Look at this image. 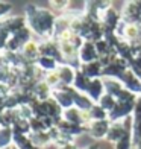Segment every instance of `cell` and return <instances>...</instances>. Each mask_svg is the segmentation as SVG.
I'll list each match as a JSON object with an SVG mask.
<instances>
[{"label": "cell", "instance_id": "obj_1", "mask_svg": "<svg viewBox=\"0 0 141 149\" xmlns=\"http://www.w3.org/2000/svg\"><path fill=\"white\" fill-rule=\"evenodd\" d=\"M75 88L73 87H58V88H53L52 90V96L53 100L64 110H68V108L75 107Z\"/></svg>", "mask_w": 141, "mask_h": 149}, {"label": "cell", "instance_id": "obj_2", "mask_svg": "<svg viewBox=\"0 0 141 149\" xmlns=\"http://www.w3.org/2000/svg\"><path fill=\"white\" fill-rule=\"evenodd\" d=\"M127 132H131V119H127L124 122H115V123H111L109 132L106 135V141L111 145H117L120 140H122Z\"/></svg>", "mask_w": 141, "mask_h": 149}, {"label": "cell", "instance_id": "obj_3", "mask_svg": "<svg viewBox=\"0 0 141 149\" xmlns=\"http://www.w3.org/2000/svg\"><path fill=\"white\" fill-rule=\"evenodd\" d=\"M133 107H135V104L117 102L114 110L111 113H108V120L111 123H115V122H124L127 119H131L132 113H133Z\"/></svg>", "mask_w": 141, "mask_h": 149}, {"label": "cell", "instance_id": "obj_4", "mask_svg": "<svg viewBox=\"0 0 141 149\" xmlns=\"http://www.w3.org/2000/svg\"><path fill=\"white\" fill-rule=\"evenodd\" d=\"M122 20L129 24H141V8L138 2H126L123 3Z\"/></svg>", "mask_w": 141, "mask_h": 149}, {"label": "cell", "instance_id": "obj_5", "mask_svg": "<svg viewBox=\"0 0 141 149\" xmlns=\"http://www.w3.org/2000/svg\"><path fill=\"white\" fill-rule=\"evenodd\" d=\"M131 134H132L133 148H135L141 141V97L140 96L135 102L133 113H132V117H131Z\"/></svg>", "mask_w": 141, "mask_h": 149}, {"label": "cell", "instance_id": "obj_6", "mask_svg": "<svg viewBox=\"0 0 141 149\" xmlns=\"http://www.w3.org/2000/svg\"><path fill=\"white\" fill-rule=\"evenodd\" d=\"M118 81L123 84V87L137 96H141V78L137 76L131 69H127L122 73V76L118 78Z\"/></svg>", "mask_w": 141, "mask_h": 149}, {"label": "cell", "instance_id": "obj_7", "mask_svg": "<svg viewBox=\"0 0 141 149\" xmlns=\"http://www.w3.org/2000/svg\"><path fill=\"white\" fill-rule=\"evenodd\" d=\"M99 22L102 23L103 28H108V29L115 31V28L118 26V23L122 22V12L114 8V5H111L108 9H105L102 14H100Z\"/></svg>", "mask_w": 141, "mask_h": 149}, {"label": "cell", "instance_id": "obj_8", "mask_svg": "<svg viewBox=\"0 0 141 149\" xmlns=\"http://www.w3.org/2000/svg\"><path fill=\"white\" fill-rule=\"evenodd\" d=\"M109 128H111L109 120H94L90 125H86V132L94 140H105L109 132Z\"/></svg>", "mask_w": 141, "mask_h": 149}, {"label": "cell", "instance_id": "obj_9", "mask_svg": "<svg viewBox=\"0 0 141 149\" xmlns=\"http://www.w3.org/2000/svg\"><path fill=\"white\" fill-rule=\"evenodd\" d=\"M94 61H99V53L96 49V44L91 41H84V44L79 49V63L82 64H90Z\"/></svg>", "mask_w": 141, "mask_h": 149}, {"label": "cell", "instance_id": "obj_10", "mask_svg": "<svg viewBox=\"0 0 141 149\" xmlns=\"http://www.w3.org/2000/svg\"><path fill=\"white\" fill-rule=\"evenodd\" d=\"M86 96H88L93 102H99L102 96L105 94V84H103V78H97V79H91V82L86 88Z\"/></svg>", "mask_w": 141, "mask_h": 149}, {"label": "cell", "instance_id": "obj_11", "mask_svg": "<svg viewBox=\"0 0 141 149\" xmlns=\"http://www.w3.org/2000/svg\"><path fill=\"white\" fill-rule=\"evenodd\" d=\"M58 76L59 81H61V85L64 87H73L75 84V78H76V69H73L68 64H59L58 67Z\"/></svg>", "mask_w": 141, "mask_h": 149}, {"label": "cell", "instance_id": "obj_12", "mask_svg": "<svg viewBox=\"0 0 141 149\" xmlns=\"http://www.w3.org/2000/svg\"><path fill=\"white\" fill-rule=\"evenodd\" d=\"M62 120L68 122V123H73V125L86 126L85 125V113L77 110L76 107H71V108H68V110H64L62 111Z\"/></svg>", "mask_w": 141, "mask_h": 149}, {"label": "cell", "instance_id": "obj_13", "mask_svg": "<svg viewBox=\"0 0 141 149\" xmlns=\"http://www.w3.org/2000/svg\"><path fill=\"white\" fill-rule=\"evenodd\" d=\"M79 70L85 73L90 79L103 78V65L100 64V61H94V63H90V64H82Z\"/></svg>", "mask_w": 141, "mask_h": 149}, {"label": "cell", "instance_id": "obj_14", "mask_svg": "<svg viewBox=\"0 0 141 149\" xmlns=\"http://www.w3.org/2000/svg\"><path fill=\"white\" fill-rule=\"evenodd\" d=\"M103 84H105V93L112 96V97H115V99L118 97V94L124 88L123 84L118 79H114V78H103Z\"/></svg>", "mask_w": 141, "mask_h": 149}, {"label": "cell", "instance_id": "obj_15", "mask_svg": "<svg viewBox=\"0 0 141 149\" xmlns=\"http://www.w3.org/2000/svg\"><path fill=\"white\" fill-rule=\"evenodd\" d=\"M94 105H96V102H93V100L86 96V93L75 91V107L77 110L84 111V113H88Z\"/></svg>", "mask_w": 141, "mask_h": 149}, {"label": "cell", "instance_id": "obj_16", "mask_svg": "<svg viewBox=\"0 0 141 149\" xmlns=\"http://www.w3.org/2000/svg\"><path fill=\"white\" fill-rule=\"evenodd\" d=\"M65 14L73 18L85 15L86 14V2H68V8H67Z\"/></svg>", "mask_w": 141, "mask_h": 149}, {"label": "cell", "instance_id": "obj_17", "mask_svg": "<svg viewBox=\"0 0 141 149\" xmlns=\"http://www.w3.org/2000/svg\"><path fill=\"white\" fill-rule=\"evenodd\" d=\"M91 82V79L86 76L85 73H82L80 70L76 72V78H75V84H73V88L79 93H85L86 88H88V85Z\"/></svg>", "mask_w": 141, "mask_h": 149}, {"label": "cell", "instance_id": "obj_18", "mask_svg": "<svg viewBox=\"0 0 141 149\" xmlns=\"http://www.w3.org/2000/svg\"><path fill=\"white\" fill-rule=\"evenodd\" d=\"M88 114L91 117V122H94V120H108V111H105L99 104L94 105L88 111Z\"/></svg>", "mask_w": 141, "mask_h": 149}, {"label": "cell", "instance_id": "obj_19", "mask_svg": "<svg viewBox=\"0 0 141 149\" xmlns=\"http://www.w3.org/2000/svg\"><path fill=\"white\" fill-rule=\"evenodd\" d=\"M100 107H102L103 108V110L105 111H108V113H111L112 110H114V107H115L117 105V99L115 97H112V96H109V94H103V96H102V99H100L99 100V102H97Z\"/></svg>", "mask_w": 141, "mask_h": 149}, {"label": "cell", "instance_id": "obj_20", "mask_svg": "<svg viewBox=\"0 0 141 149\" xmlns=\"http://www.w3.org/2000/svg\"><path fill=\"white\" fill-rule=\"evenodd\" d=\"M132 148H133V141H132V134L131 132H127L117 145H114V149H132Z\"/></svg>", "mask_w": 141, "mask_h": 149}, {"label": "cell", "instance_id": "obj_21", "mask_svg": "<svg viewBox=\"0 0 141 149\" xmlns=\"http://www.w3.org/2000/svg\"><path fill=\"white\" fill-rule=\"evenodd\" d=\"M131 70L137 74V76L141 78V52L137 53L135 58L132 59V63H131Z\"/></svg>", "mask_w": 141, "mask_h": 149}, {"label": "cell", "instance_id": "obj_22", "mask_svg": "<svg viewBox=\"0 0 141 149\" xmlns=\"http://www.w3.org/2000/svg\"><path fill=\"white\" fill-rule=\"evenodd\" d=\"M58 149H77V145L73 141V143H65V145H59Z\"/></svg>", "mask_w": 141, "mask_h": 149}, {"label": "cell", "instance_id": "obj_23", "mask_svg": "<svg viewBox=\"0 0 141 149\" xmlns=\"http://www.w3.org/2000/svg\"><path fill=\"white\" fill-rule=\"evenodd\" d=\"M82 149H100V148H99V145H90V146H85Z\"/></svg>", "mask_w": 141, "mask_h": 149}, {"label": "cell", "instance_id": "obj_24", "mask_svg": "<svg viewBox=\"0 0 141 149\" xmlns=\"http://www.w3.org/2000/svg\"><path fill=\"white\" fill-rule=\"evenodd\" d=\"M135 149H141V141H140V143H138V145L135 146Z\"/></svg>", "mask_w": 141, "mask_h": 149}, {"label": "cell", "instance_id": "obj_25", "mask_svg": "<svg viewBox=\"0 0 141 149\" xmlns=\"http://www.w3.org/2000/svg\"><path fill=\"white\" fill-rule=\"evenodd\" d=\"M140 97H141V96H140Z\"/></svg>", "mask_w": 141, "mask_h": 149}]
</instances>
